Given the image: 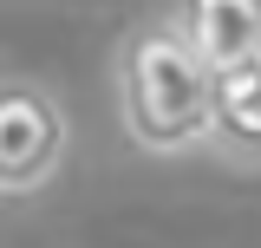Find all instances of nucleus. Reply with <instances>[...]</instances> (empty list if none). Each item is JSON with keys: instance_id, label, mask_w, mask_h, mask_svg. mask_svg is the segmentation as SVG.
Segmentation results:
<instances>
[{"instance_id": "f03ea898", "label": "nucleus", "mask_w": 261, "mask_h": 248, "mask_svg": "<svg viewBox=\"0 0 261 248\" xmlns=\"http://www.w3.org/2000/svg\"><path fill=\"white\" fill-rule=\"evenodd\" d=\"M72 151V124L53 85L0 79V196H39Z\"/></svg>"}, {"instance_id": "20e7f679", "label": "nucleus", "mask_w": 261, "mask_h": 248, "mask_svg": "<svg viewBox=\"0 0 261 248\" xmlns=\"http://www.w3.org/2000/svg\"><path fill=\"white\" fill-rule=\"evenodd\" d=\"M209 144L228 163H261V59L216 72V118H209Z\"/></svg>"}, {"instance_id": "f257e3e1", "label": "nucleus", "mask_w": 261, "mask_h": 248, "mask_svg": "<svg viewBox=\"0 0 261 248\" xmlns=\"http://www.w3.org/2000/svg\"><path fill=\"white\" fill-rule=\"evenodd\" d=\"M118 111L137 151H196L216 118V72L190 53L176 20H150L118 46Z\"/></svg>"}, {"instance_id": "7ed1b4c3", "label": "nucleus", "mask_w": 261, "mask_h": 248, "mask_svg": "<svg viewBox=\"0 0 261 248\" xmlns=\"http://www.w3.org/2000/svg\"><path fill=\"white\" fill-rule=\"evenodd\" d=\"M176 33L209 72L261 59V0H176Z\"/></svg>"}]
</instances>
